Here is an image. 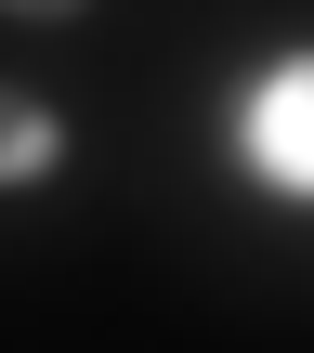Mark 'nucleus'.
<instances>
[{"label": "nucleus", "mask_w": 314, "mask_h": 353, "mask_svg": "<svg viewBox=\"0 0 314 353\" xmlns=\"http://www.w3.org/2000/svg\"><path fill=\"white\" fill-rule=\"evenodd\" d=\"M249 170L262 183H288V196H314V65H275L262 92H249Z\"/></svg>", "instance_id": "obj_1"}, {"label": "nucleus", "mask_w": 314, "mask_h": 353, "mask_svg": "<svg viewBox=\"0 0 314 353\" xmlns=\"http://www.w3.org/2000/svg\"><path fill=\"white\" fill-rule=\"evenodd\" d=\"M52 170H66V118L0 79V196H13V183H52Z\"/></svg>", "instance_id": "obj_2"}, {"label": "nucleus", "mask_w": 314, "mask_h": 353, "mask_svg": "<svg viewBox=\"0 0 314 353\" xmlns=\"http://www.w3.org/2000/svg\"><path fill=\"white\" fill-rule=\"evenodd\" d=\"M0 13H26V26H66V13H79V0H0Z\"/></svg>", "instance_id": "obj_3"}]
</instances>
